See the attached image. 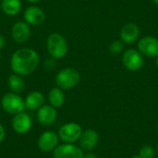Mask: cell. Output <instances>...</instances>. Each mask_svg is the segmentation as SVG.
Returning a JSON list of instances; mask_svg holds the SVG:
<instances>
[{
  "label": "cell",
  "instance_id": "17",
  "mask_svg": "<svg viewBox=\"0 0 158 158\" xmlns=\"http://www.w3.org/2000/svg\"><path fill=\"white\" fill-rule=\"evenodd\" d=\"M21 6L20 0H1L0 2L1 10L9 17L18 15L21 10Z\"/></svg>",
  "mask_w": 158,
  "mask_h": 158
},
{
  "label": "cell",
  "instance_id": "11",
  "mask_svg": "<svg viewBox=\"0 0 158 158\" xmlns=\"http://www.w3.org/2000/svg\"><path fill=\"white\" fill-rule=\"evenodd\" d=\"M23 17L24 21L30 26H40L44 22L46 18L44 11L37 6H31L27 7L24 11Z\"/></svg>",
  "mask_w": 158,
  "mask_h": 158
},
{
  "label": "cell",
  "instance_id": "16",
  "mask_svg": "<svg viewBox=\"0 0 158 158\" xmlns=\"http://www.w3.org/2000/svg\"><path fill=\"white\" fill-rule=\"evenodd\" d=\"M24 102L26 108L30 110H38L44 105V96L41 92L33 91L26 96Z\"/></svg>",
  "mask_w": 158,
  "mask_h": 158
},
{
  "label": "cell",
  "instance_id": "15",
  "mask_svg": "<svg viewBox=\"0 0 158 158\" xmlns=\"http://www.w3.org/2000/svg\"><path fill=\"white\" fill-rule=\"evenodd\" d=\"M32 126V121L31 117L24 111L14 115L12 118V128L14 131L19 134L27 133Z\"/></svg>",
  "mask_w": 158,
  "mask_h": 158
},
{
  "label": "cell",
  "instance_id": "22",
  "mask_svg": "<svg viewBox=\"0 0 158 158\" xmlns=\"http://www.w3.org/2000/svg\"><path fill=\"white\" fill-rule=\"evenodd\" d=\"M44 69H46L48 71L54 70L56 68V59H55L51 56L46 58L44 61Z\"/></svg>",
  "mask_w": 158,
  "mask_h": 158
},
{
  "label": "cell",
  "instance_id": "14",
  "mask_svg": "<svg viewBox=\"0 0 158 158\" xmlns=\"http://www.w3.org/2000/svg\"><path fill=\"white\" fill-rule=\"evenodd\" d=\"M57 118L56 108L51 105H44L37 110V119L38 122L45 127L51 126L55 123Z\"/></svg>",
  "mask_w": 158,
  "mask_h": 158
},
{
  "label": "cell",
  "instance_id": "5",
  "mask_svg": "<svg viewBox=\"0 0 158 158\" xmlns=\"http://www.w3.org/2000/svg\"><path fill=\"white\" fill-rule=\"evenodd\" d=\"M122 64L130 71L140 70L144 65L143 56L134 48L126 50L122 55Z\"/></svg>",
  "mask_w": 158,
  "mask_h": 158
},
{
  "label": "cell",
  "instance_id": "21",
  "mask_svg": "<svg viewBox=\"0 0 158 158\" xmlns=\"http://www.w3.org/2000/svg\"><path fill=\"white\" fill-rule=\"evenodd\" d=\"M156 155V150L150 145H144L141 148L139 156L143 158H153Z\"/></svg>",
  "mask_w": 158,
  "mask_h": 158
},
{
  "label": "cell",
  "instance_id": "25",
  "mask_svg": "<svg viewBox=\"0 0 158 158\" xmlns=\"http://www.w3.org/2000/svg\"><path fill=\"white\" fill-rule=\"evenodd\" d=\"M6 45V39L3 34H0V51L5 47Z\"/></svg>",
  "mask_w": 158,
  "mask_h": 158
},
{
  "label": "cell",
  "instance_id": "13",
  "mask_svg": "<svg viewBox=\"0 0 158 158\" xmlns=\"http://www.w3.org/2000/svg\"><path fill=\"white\" fill-rule=\"evenodd\" d=\"M99 135L96 131L93 129H87L82 131V133L79 139L80 147L87 152L93 151L98 144Z\"/></svg>",
  "mask_w": 158,
  "mask_h": 158
},
{
  "label": "cell",
  "instance_id": "29",
  "mask_svg": "<svg viewBox=\"0 0 158 158\" xmlns=\"http://www.w3.org/2000/svg\"><path fill=\"white\" fill-rule=\"evenodd\" d=\"M131 158H143V157H141L140 156H133V157H131Z\"/></svg>",
  "mask_w": 158,
  "mask_h": 158
},
{
  "label": "cell",
  "instance_id": "8",
  "mask_svg": "<svg viewBox=\"0 0 158 158\" xmlns=\"http://www.w3.org/2000/svg\"><path fill=\"white\" fill-rule=\"evenodd\" d=\"M83 150L73 143L59 144L53 151V158H82Z\"/></svg>",
  "mask_w": 158,
  "mask_h": 158
},
{
  "label": "cell",
  "instance_id": "12",
  "mask_svg": "<svg viewBox=\"0 0 158 158\" xmlns=\"http://www.w3.org/2000/svg\"><path fill=\"white\" fill-rule=\"evenodd\" d=\"M139 37H140V28L134 22L126 23L119 31V38L126 44H132L136 43Z\"/></svg>",
  "mask_w": 158,
  "mask_h": 158
},
{
  "label": "cell",
  "instance_id": "20",
  "mask_svg": "<svg viewBox=\"0 0 158 158\" xmlns=\"http://www.w3.org/2000/svg\"><path fill=\"white\" fill-rule=\"evenodd\" d=\"M124 49V43L121 40H115L109 45V51L112 55H119Z\"/></svg>",
  "mask_w": 158,
  "mask_h": 158
},
{
  "label": "cell",
  "instance_id": "19",
  "mask_svg": "<svg viewBox=\"0 0 158 158\" xmlns=\"http://www.w3.org/2000/svg\"><path fill=\"white\" fill-rule=\"evenodd\" d=\"M7 85L9 90L12 93L15 94H20L25 89V81L23 80L22 76H19L18 74H11L7 79Z\"/></svg>",
  "mask_w": 158,
  "mask_h": 158
},
{
  "label": "cell",
  "instance_id": "6",
  "mask_svg": "<svg viewBox=\"0 0 158 158\" xmlns=\"http://www.w3.org/2000/svg\"><path fill=\"white\" fill-rule=\"evenodd\" d=\"M82 133V128L81 125L75 122H69L64 124L58 131L59 139L65 143H74L79 141Z\"/></svg>",
  "mask_w": 158,
  "mask_h": 158
},
{
  "label": "cell",
  "instance_id": "26",
  "mask_svg": "<svg viewBox=\"0 0 158 158\" xmlns=\"http://www.w3.org/2000/svg\"><path fill=\"white\" fill-rule=\"evenodd\" d=\"M27 2H29V3H31V4H36V3H39V2H41L42 0H26Z\"/></svg>",
  "mask_w": 158,
  "mask_h": 158
},
{
  "label": "cell",
  "instance_id": "23",
  "mask_svg": "<svg viewBox=\"0 0 158 158\" xmlns=\"http://www.w3.org/2000/svg\"><path fill=\"white\" fill-rule=\"evenodd\" d=\"M6 137V131H5V128L3 127L2 124H0V143H2L4 141Z\"/></svg>",
  "mask_w": 158,
  "mask_h": 158
},
{
  "label": "cell",
  "instance_id": "10",
  "mask_svg": "<svg viewBox=\"0 0 158 158\" xmlns=\"http://www.w3.org/2000/svg\"><path fill=\"white\" fill-rule=\"evenodd\" d=\"M11 37L17 44L26 43L31 37L30 25L22 20L15 22L11 28Z\"/></svg>",
  "mask_w": 158,
  "mask_h": 158
},
{
  "label": "cell",
  "instance_id": "27",
  "mask_svg": "<svg viewBox=\"0 0 158 158\" xmlns=\"http://www.w3.org/2000/svg\"><path fill=\"white\" fill-rule=\"evenodd\" d=\"M154 4H156V6H158V0H152Z\"/></svg>",
  "mask_w": 158,
  "mask_h": 158
},
{
  "label": "cell",
  "instance_id": "7",
  "mask_svg": "<svg viewBox=\"0 0 158 158\" xmlns=\"http://www.w3.org/2000/svg\"><path fill=\"white\" fill-rule=\"evenodd\" d=\"M137 50L146 57H156L158 56V39L147 35L141 38L137 44Z\"/></svg>",
  "mask_w": 158,
  "mask_h": 158
},
{
  "label": "cell",
  "instance_id": "31",
  "mask_svg": "<svg viewBox=\"0 0 158 158\" xmlns=\"http://www.w3.org/2000/svg\"><path fill=\"white\" fill-rule=\"evenodd\" d=\"M1 57H2V56H1V53H0V60H1Z\"/></svg>",
  "mask_w": 158,
  "mask_h": 158
},
{
  "label": "cell",
  "instance_id": "18",
  "mask_svg": "<svg viewBox=\"0 0 158 158\" xmlns=\"http://www.w3.org/2000/svg\"><path fill=\"white\" fill-rule=\"evenodd\" d=\"M48 101L49 105L55 108L61 107L65 103V94L62 89L56 87L52 88L48 93Z\"/></svg>",
  "mask_w": 158,
  "mask_h": 158
},
{
  "label": "cell",
  "instance_id": "24",
  "mask_svg": "<svg viewBox=\"0 0 158 158\" xmlns=\"http://www.w3.org/2000/svg\"><path fill=\"white\" fill-rule=\"evenodd\" d=\"M82 158H98V156H97V155H95L94 153L90 151L86 154H83V157Z\"/></svg>",
  "mask_w": 158,
  "mask_h": 158
},
{
  "label": "cell",
  "instance_id": "2",
  "mask_svg": "<svg viewBox=\"0 0 158 158\" xmlns=\"http://www.w3.org/2000/svg\"><path fill=\"white\" fill-rule=\"evenodd\" d=\"M46 49L49 56L55 59L64 58L69 50V45L66 38L58 32L49 34L46 40Z\"/></svg>",
  "mask_w": 158,
  "mask_h": 158
},
{
  "label": "cell",
  "instance_id": "30",
  "mask_svg": "<svg viewBox=\"0 0 158 158\" xmlns=\"http://www.w3.org/2000/svg\"><path fill=\"white\" fill-rule=\"evenodd\" d=\"M156 153H157V155H158V144H157V147H156Z\"/></svg>",
  "mask_w": 158,
  "mask_h": 158
},
{
  "label": "cell",
  "instance_id": "28",
  "mask_svg": "<svg viewBox=\"0 0 158 158\" xmlns=\"http://www.w3.org/2000/svg\"><path fill=\"white\" fill-rule=\"evenodd\" d=\"M156 67L158 68V56L156 57Z\"/></svg>",
  "mask_w": 158,
  "mask_h": 158
},
{
  "label": "cell",
  "instance_id": "1",
  "mask_svg": "<svg viewBox=\"0 0 158 158\" xmlns=\"http://www.w3.org/2000/svg\"><path fill=\"white\" fill-rule=\"evenodd\" d=\"M40 57L38 53L29 47L16 50L10 58V68L13 73L25 77L33 73L38 68Z\"/></svg>",
  "mask_w": 158,
  "mask_h": 158
},
{
  "label": "cell",
  "instance_id": "32",
  "mask_svg": "<svg viewBox=\"0 0 158 158\" xmlns=\"http://www.w3.org/2000/svg\"><path fill=\"white\" fill-rule=\"evenodd\" d=\"M157 131H158V122H157Z\"/></svg>",
  "mask_w": 158,
  "mask_h": 158
},
{
  "label": "cell",
  "instance_id": "9",
  "mask_svg": "<svg viewBox=\"0 0 158 158\" xmlns=\"http://www.w3.org/2000/svg\"><path fill=\"white\" fill-rule=\"evenodd\" d=\"M59 137L58 134L52 131H46L43 132L37 142L38 147L44 153L53 152L58 145Z\"/></svg>",
  "mask_w": 158,
  "mask_h": 158
},
{
  "label": "cell",
  "instance_id": "4",
  "mask_svg": "<svg viewBox=\"0 0 158 158\" xmlns=\"http://www.w3.org/2000/svg\"><path fill=\"white\" fill-rule=\"evenodd\" d=\"M2 108L8 114L17 115L24 111L25 102L22 97L19 94L15 93H7L1 99Z\"/></svg>",
  "mask_w": 158,
  "mask_h": 158
},
{
  "label": "cell",
  "instance_id": "3",
  "mask_svg": "<svg viewBox=\"0 0 158 158\" xmlns=\"http://www.w3.org/2000/svg\"><path fill=\"white\" fill-rule=\"evenodd\" d=\"M81 81L80 72L71 67L60 69L56 75V84L63 91L70 90L76 87Z\"/></svg>",
  "mask_w": 158,
  "mask_h": 158
}]
</instances>
